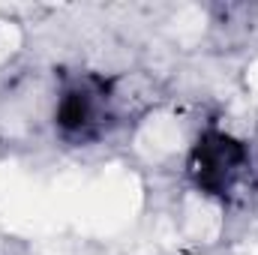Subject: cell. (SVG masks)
I'll return each instance as SVG.
<instances>
[{
    "instance_id": "obj_1",
    "label": "cell",
    "mask_w": 258,
    "mask_h": 255,
    "mask_svg": "<svg viewBox=\"0 0 258 255\" xmlns=\"http://www.w3.org/2000/svg\"><path fill=\"white\" fill-rule=\"evenodd\" d=\"M54 123L60 129V135L69 141H93L105 135V129L117 123L111 81L84 75L66 84L54 105Z\"/></svg>"
},
{
    "instance_id": "obj_2",
    "label": "cell",
    "mask_w": 258,
    "mask_h": 255,
    "mask_svg": "<svg viewBox=\"0 0 258 255\" xmlns=\"http://www.w3.org/2000/svg\"><path fill=\"white\" fill-rule=\"evenodd\" d=\"M189 174L201 192L231 198L237 186L249 177V150L243 141H237L219 129H210L192 147Z\"/></svg>"
}]
</instances>
